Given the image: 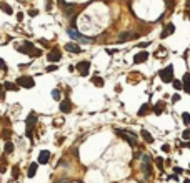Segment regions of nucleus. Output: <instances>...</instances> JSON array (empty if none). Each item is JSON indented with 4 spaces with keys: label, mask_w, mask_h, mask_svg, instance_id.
Here are the masks:
<instances>
[{
    "label": "nucleus",
    "mask_w": 190,
    "mask_h": 183,
    "mask_svg": "<svg viewBox=\"0 0 190 183\" xmlns=\"http://www.w3.org/2000/svg\"><path fill=\"white\" fill-rule=\"evenodd\" d=\"M37 123V113L32 112L25 120V137L30 138V142L33 140V125Z\"/></svg>",
    "instance_id": "1"
},
{
    "label": "nucleus",
    "mask_w": 190,
    "mask_h": 183,
    "mask_svg": "<svg viewBox=\"0 0 190 183\" xmlns=\"http://www.w3.org/2000/svg\"><path fill=\"white\" fill-rule=\"evenodd\" d=\"M67 33H68V37H70V38H73V40L83 42V43H92V38H88V37L82 35V33H78V32L75 30V27H68Z\"/></svg>",
    "instance_id": "2"
},
{
    "label": "nucleus",
    "mask_w": 190,
    "mask_h": 183,
    "mask_svg": "<svg viewBox=\"0 0 190 183\" xmlns=\"http://www.w3.org/2000/svg\"><path fill=\"white\" fill-rule=\"evenodd\" d=\"M117 133L123 140H127L130 145H137V133L132 132V130H117Z\"/></svg>",
    "instance_id": "3"
},
{
    "label": "nucleus",
    "mask_w": 190,
    "mask_h": 183,
    "mask_svg": "<svg viewBox=\"0 0 190 183\" xmlns=\"http://www.w3.org/2000/svg\"><path fill=\"white\" fill-rule=\"evenodd\" d=\"M159 75H160V78H162V82H164V83H170V82L174 80V67L167 65L164 70H160Z\"/></svg>",
    "instance_id": "4"
},
{
    "label": "nucleus",
    "mask_w": 190,
    "mask_h": 183,
    "mask_svg": "<svg viewBox=\"0 0 190 183\" xmlns=\"http://www.w3.org/2000/svg\"><path fill=\"white\" fill-rule=\"evenodd\" d=\"M15 85L17 87H23V88H32V87L35 85V80H33L32 77H19Z\"/></svg>",
    "instance_id": "5"
},
{
    "label": "nucleus",
    "mask_w": 190,
    "mask_h": 183,
    "mask_svg": "<svg viewBox=\"0 0 190 183\" xmlns=\"http://www.w3.org/2000/svg\"><path fill=\"white\" fill-rule=\"evenodd\" d=\"M75 68L80 72V75H82V77H87V75H88V70H90V62H87V60L78 62Z\"/></svg>",
    "instance_id": "6"
},
{
    "label": "nucleus",
    "mask_w": 190,
    "mask_h": 183,
    "mask_svg": "<svg viewBox=\"0 0 190 183\" xmlns=\"http://www.w3.org/2000/svg\"><path fill=\"white\" fill-rule=\"evenodd\" d=\"M142 170H144L145 175H150V172H152V167H150V157H149V155H144V157H142Z\"/></svg>",
    "instance_id": "7"
},
{
    "label": "nucleus",
    "mask_w": 190,
    "mask_h": 183,
    "mask_svg": "<svg viewBox=\"0 0 190 183\" xmlns=\"http://www.w3.org/2000/svg\"><path fill=\"white\" fill-rule=\"evenodd\" d=\"M33 50H35V47L32 45L30 42H23V43L19 47V52H20V53H33Z\"/></svg>",
    "instance_id": "8"
},
{
    "label": "nucleus",
    "mask_w": 190,
    "mask_h": 183,
    "mask_svg": "<svg viewBox=\"0 0 190 183\" xmlns=\"http://www.w3.org/2000/svg\"><path fill=\"white\" fill-rule=\"evenodd\" d=\"M60 112H62V113H70V112H72V102H70L68 98L62 100V103H60Z\"/></svg>",
    "instance_id": "9"
},
{
    "label": "nucleus",
    "mask_w": 190,
    "mask_h": 183,
    "mask_svg": "<svg viewBox=\"0 0 190 183\" xmlns=\"http://www.w3.org/2000/svg\"><path fill=\"white\" fill-rule=\"evenodd\" d=\"M48 160H50V152H48V150H42V152L38 153V163L45 165V163H48Z\"/></svg>",
    "instance_id": "10"
},
{
    "label": "nucleus",
    "mask_w": 190,
    "mask_h": 183,
    "mask_svg": "<svg viewBox=\"0 0 190 183\" xmlns=\"http://www.w3.org/2000/svg\"><path fill=\"white\" fill-rule=\"evenodd\" d=\"M60 57H62V53L58 52V48H52V52L47 55V58H48V62H58Z\"/></svg>",
    "instance_id": "11"
},
{
    "label": "nucleus",
    "mask_w": 190,
    "mask_h": 183,
    "mask_svg": "<svg viewBox=\"0 0 190 183\" xmlns=\"http://www.w3.org/2000/svg\"><path fill=\"white\" fill-rule=\"evenodd\" d=\"M147 58H149V52L144 50V52H140V53H137V55H135L134 62H135V63H144Z\"/></svg>",
    "instance_id": "12"
},
{
    "label": "nucleus",
    "mask_w": 190,
    "mask_h": 183,
    "mask_svg": "<svg viewBox=\"0 0 190 183\" xmlns=\"http://www.w3.org/2000/svg\"><path fill=\"white\" fill-rule=\"evenodd\" d=\"M135 33L134 32H125V33H120V38H118V42H129L132 40V38H135Z\"/></svg>",
    "instance_id": "13"
},
{
    "label": "nucleus",
    "mask_w": 190,
    "mask_h": 183,
    "mask_svg": "<svg viewBox=\"0 0 190 183\" xmlns=\"http://www.w3.org/2000/svg\"><path fill=\"white\" fill-rule=\"evenodd\" d=\"M65 50L72 52V53H80V52H82L77 43H67V45H65Z\"/></svg>",
    "instance_id": "14"
},
{
    "label": "nucleus",
    "mask_w": 190,
    "mask_h": 183,
    "mask_svg": "<svg viewBox=\"0 0 190 183\" xmlns=\"http://www.w3.org/2000/svg\"><path fill=\"white\" fill-rule=\"evenodd\" d=\"M174 32H175V25H174V23H169V25H167V28H165V30L162 32V38L169 37L170 33H174Z\"/></svg>",
    "instance_id": "15"
},
{
    "label": "nucleus",
    "mask_w": 190,
    "mask_h": 183,
    "mask_svg": "<svg viewBox=\"0 0 190 183\" xmlns=\"http://www.w3.org/2000/svg\"><path fill=\"white\" fill-rule=\"evenodd\" d=\"M149 112H150V105L149 103H144V105L140 107V110L137 112V115H139V117H144V115H147Z\"/></svg>",
    "instance_id": "16"
},
{
    "label": "nucleus",
    "mask_w": 190,
    "mask_h": 183,
    "mask_svg": "<svg viewBox=\"0 0 190 183\" xmlns=\"http://www.w3.org/2000/svg\"><path fill=\"white\" fill-rule=\"evenodd\" d=\"M140 135H142V138H144L147 143H154V137H152L147 130H140Z\"/></svg>",
    "instance_id": "17"
},
{
    "label": "nucleus",
    "mask_w": 190,
    "mask_h": 183,
    "mask_svg": "<svg viewBox=\"0 0 190 183\" xmlns=\"http://www.w3.org/2000/svg\"><path fill=\"white\" fill-rule=\"evenodd\" d=\"M0 10H4V12L7 13V15H12V13H14L12 7L9 5V4H5V2H0Z\"/></svg>",
    "instance_id": "18"
},
{
    "label": "nucleus",
    "mask_w": 190,
    "mask_h": 183,
    "mask_svg": "<svg viewBox=\"0 0 190 183\" xmlns=\"http://www.w3.org/2000/svg\"><path fill=\"white\" fill-rule=\"evenodd\" d=\"M37 173V163H32L30 167H28V170H27V177L28 178H33Z\"/></svg>",
    "instance_id": "19"
},
{
    "label": "nucleus",
    "mask_w": 190,
    "mask_h": 183,
    "mask_svg": "<svg viewBox=\"0 0 190 183\" xmlns=\"http://www.w3.org/2000/svg\"><path fill=\"white\" fill-rule=\"evenodd\" d=\"M182 90L185 92V93H189L190 88H189V73H185L184 75V82H182Z\"/></svg>",
    "instance_id": "20"
},
{
    "label": "nucleus",
    "mask_w": 190,
    "mask_h": 183,
    "mask_svg": "<svg viewBox=\"0 0 190 183\" xmlns=\"http://www.w3.org/2000/svg\"><path fill=\"white\" fill-rule=\"evenodd\" d=\"M2 87H4L5 90H10V92H17V90H19V87H17L15 83H12V82H5Z\"/></svg>",
    "instance_id": "21"
},
{
    "label": "nucleus",
    "mask_w": 190,
    "mask_h": 183,
    "mask_svg": "<svg viewBox=\"0 0 190 183\" xmlns=\"http://www.w3.org/2000/svg\"><path fill=\"white\" fill-rule=\"evenodd\" d=\"M164 108H165V107H164V102H159V103L154 107V113H155V115H160V113L164 112Z\"/></svg>",
    "instance_id": "22"
},
{
    "label": "nucleus",
    "mask_w": 190,
    "mask_h": 183,
    "mask_svg": "<svg viewBox=\"0 0 190 183\" xmlns=\"http://www.w3.org/2000/svg\"><path fill=\"white\" fill-rule=\"evenodd\" d=\"M92 83L93 85H97V87H103V78L102 77H98V75H95V77H92Z\"/></svg>",
    "instance_id": "23"
},
{
    "label": "nucleus",
    "mask_w": 190,
    "mask_h": 183,
    "mask_svg": "<svg viewBox=\"0 0 190 183\" xmlns=\"http://www.w3.org/2000/svg\"><path fill=\"white\" fill-rule=\"evenodd\" d=\"M4 150H5V153H7V155H10V153L14 152V143L7 142V143H5V147H4Z\"/></svg>",
    "instance_id": "24"
},
{
    "label": "nucleus",
    "mask_w": 190,
    "mask_h": 183,
    "mask_svg": "<svg viewBox=\"0 0 190 183\" xmlns=\"http://www.w3.org/2000/svg\"><path fill=\"white\" fill-rule=\"evenodd\" d=\"M170 83L174 85V88H175V90H182V83H180L179 80H172Z\"/></svg>",
    "instance_id": "25"
},
{
    "label": "nucleus",
    "mask_w": 190,
    "mask_h": 183,
    "mask_svg": "<svg viewBox=\"0 0 190 183\" xmlns=\"http://www.w3.org/2000/svg\"><path fill=\"white\" fill-rule=\"evenodd\" d=\"M182 120H184V123H185V125H189V123H190V115H189L187 112H185V113H182Z\"/></svg>",
    "instance_id": "26"
},
{
    "label": "nucleus",
    "mask_w": 190,
    "mask_h": 183,
    "mask_svg": "<svg viewBox=\"0 0 190 183\" xmlns=\"http://www.w3.org/2000/svg\"><path fill=\"white\" fill-rule=\"evenodd\" d=\"M52 98H55V100H58L60 98V90H52Z\"/></svg>",
    "instance_id": "27"
},
{
    "label": "nucleus",
    "mask_w": 190,
    "mask_h": 183,
    "mask_svg": "<svg viewBox=\"0 0 190 183\" xmlns=\"http://www.w3.org/2000/svg\"><path fill=\"white\" fill-rule=\"evenodd\" d=\"M155 163H157V167H159V168H164V160H162L160 157L155 160Z\"/></svg>",
    "instance_id": "28"
},
{
    "label": "nucleus",
    "mask_w": 190,
    "mask_h": 183,
    "mask_svg": "<svg viewBox=\"0 0 190 183\" xmlns=\"http://www.w3.org/2000/svg\"><path fill=\"white\" fill-rule=\"evenodd\" d=\"M182 137H184V140H189V138H190V132H189V130H184Z\"/></svg>",
    "instance_id": "29"
},
{
    "label": "nucleus",
    "mask_w": 190,
    "mask_h": 183,
    "mask_svg": "<svg viewBox=\"0 0 190 183\" xmlns=\"http://www.w3.org/2000/svg\"><path fill=\"white\" fill-rule=\"evenodd\" d=\"M179 100H180V95H179V93H175V95H172V102H174V103H177Z\"/></svg>",
    "instance_id": "30"
},
{
    "label": "nucleus",
    "mask_w": 190,
    "mask_h": 183,
    "mask_svg": "<svg viewBox=\"0 0 190 183\" xmlns=\"http://www.w3.org/2000/svg\"><path fill=\"white\" fill-rule=\"evenodd\" d=\"M0 68L7 70V65H5V60H4V58H0Z\"/></svg>",
    "instance_id": "31"
},
{
    "label": "nucleus",
    "mask_w": 190,
    "mask_h": 183,
    "mask_svg": "<svg viewBox=\"0 0 190 183\" xmlns=\"http://www.w3.org/2000/svg\"><path fill=\"white\" fill-rule=\"evenodd\" d=\"M45 70H47V72H53V70H57V65H48Z\"/></svg>",
    "instance_id": "32"
},
{
    "label": "nucleus",
    "mask_w": 190,
    "mask_h": 183,
    "mask_svg": "<svg viewBox=\"0 0 190 183\" xmlns=\"http://www.w3.org/2000/svg\"><path fill=\"white\" fill-rule=\"evenodd\" d=\"M10 135H12V132H10V130H5V132H4V138H9Z\"/></svg>",
    "instance_id": "33"
},
{
    "label": "nucleus",
    "mask_w": 190,
    "mask_h": 183,
    "mask_svg": "<svg viewBox=\"0 0 190 183\" xmlns=\"http://www.w3.org/2000/svg\"><path fill=\"white\" fill-rule=\"evenodd\" d=\"M149 45H150L149 42H142V43H140L139 47H140V48H145V47H149Z\"/></svg>",
    "instance_id": "34"
},
{
    "label": "nucleus",
    "mask_w": 190,
    "mask_h": 183,
    "mask_svg": "<svg viewBox=\"0 0 190 183\" xmlns=\"http://www.w3.org/2000/svg\"><path fill=\"white\" fill-rule=\"evenodd\" d=\"M0 98H2V100L5 98V95H4V87H2V85H0Z\"/></svg>",
    "instance_id": "35"
},
{
    "label": "nucleus",
    "mask_w": 190,
    "mask_h": 183,
    "mask_svg": "<svg viewBox=\"0 0 190 183\" xmlns=\"http://www.w3.org/2000/svg\"><path fill=\"white\" fill-rule=\"evenodd\" d=\"M12 170H14V177H17V175H19V167H14Z\"/></svg>",
    "instance_id": "36"
},
{
    "label": "nucleus",
    "mask_w": 190,
    "mask_h": 183,
    "mask_svg": "<svg viewBox=\"0 0 190 183\" xmlns=\"http://www.w3.org/2000/svg\"><path fill=\"white\" fill-rule=\"evenodd\" d=\"M28 13H30V15H32V17H35V15H37V13H38V10H28Z\"/></svg>",
    "instance_id": "37"
},
{
    "label": "nucleus",
    "mask_w": 190,
    "mask_h": 183,
    "mask_svg": "<svg viewBox=\"0 0 190 183\" xmlns=\"http://www.w3.org/2000/svg\"><path fill=\"white\" fill-rule=\"evenodd\" d=\"M162 150H164V152H170V147H169V145H164V147H162Z\"/></svg>",
    "instance_id": "38"
},
{
    "label": "nucleus",
    "mask_w": 190,
    "mask_h": 183,
    "mask_svg": "<svg viewBox=\"0 0 190 183\" xmlns=\"http://www.w3.org/2000/svg\"><path fill=\"white\" fill-rule=\"evenodd\" d=\"M115 92H117V93H120V92H122V87L117 85V87H115Z\"/></svg>",
    "instance_id": "39"
},
{
    "label": "nucleus",
    "mask_w": 190,
    "mask_h": 183,
    "mask_svg": "<svg viewBox=\"0 0 190 183\" xmlns=\"http://www.w3.org/2000/svg\"><path fill=\"white\" fill-rule=\"evenodd\" d=\"M184 183H190V180H189V178H185V180H184Z\"/></svg>",
    "instance_id": "40"
},
{
    "label": "nucleus",
    "mask_w": 190,
    "mask_h": 183,
    "mask_svg": "<svg viewBox=\"0 0 190 183\" xmlns=\"http://www.w3.org/2000/svg\"><path fill=\"white\" fill-rule=\"evenodd\" d=\"M19 2H23V0H19Z\"/></svg>",
    "instance_id": "41"
}]
</instances>
